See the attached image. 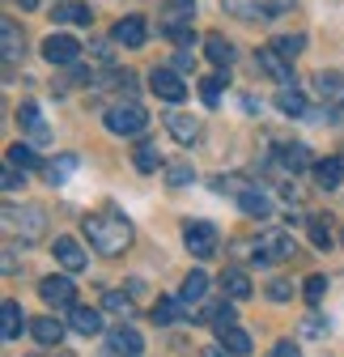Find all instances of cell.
<instances>
[{
    "mask_svg": "<svg viewBox=\"0 0 344 357\" xmlns=\"http://www.w3.org/2000/svg\"><path fill=\"white\" fill-rule=\"evenodd\" d=\"M221 294L234 298V302H247L251 298V277L242 273V268H226L221 273Z\"/></svg>",
    "mask_w": 344,
    "mask_h": 357,
    "instance_id": "cell-27",
    "label": "cell"
},
{
    "mask_svg": "<svg viewBox=\"0 0 344 357\" xmlns=\"http://www.w3.org/2000/svg\"><path fill=\"white\" fill-rule=\"evenodd\" d=\"M5 221H9V226L26 238V243H38L42 238V230H47V208H42V204H22V208H5Z\"/></svg>",
    "mask_w": 344,
    "mask_h": 357,
    "instance_id": "cell-3",
    "label": "cell"
},
{
    "mask_svg": "<svg viewBox=\"0 0 344 357\" xmlns=\"http://www.w3.org/2000/svg\"><path fill=\"white\" fill-rule=\"evenodd\" d=\"M81 52L85 47H81L72 34H47V38H42V60L56 64V68H72L81 60Z\"/></svg>",
    "mask_w": 344,
    "mask_h": 357,
    "instance_id": "cell-6",
    "label": "cell"
},
{
    "mask_svg": "<svg viewBox=\"0 0 344 357\" xmlns=\"http://www.w3.org/2000/svg\"><path fill=\"white\" fill-rule=\"evenodd\" d=\"M293 255H297V243L285 230H264L260 243H255V264H281V259H293Z\"/></svg>",
    "mask_w": 344,
    "mask_h": 357,
    "instance_id": "cell-5",
    "label": "cell"
},
{
    "mask_svg": "<svg viewBox=\"0 0 344 357\" xmlns=\"http://www.w3.org/2000/svg\"><path fill=\"white\" fill-rule=\"evenodd\" d=\"M149 89L162 98V102H183L187 98V81L179 68H153L149 73Z\"/></svg>",
    "mask_w": 344,
    "mask_h": 357,
    "instance_id": "cell-7",
    "label": "cell"
},
{
    "mask_svg": "<svg viewBox=\"0 0 344 357\" xmlns=\"http://www.w3.org/2000/svg\"><path fill=\"white\" fill-rule=\"evenodd\" d=\"M272 47L285 60H297V56H302V47H306V34H281V38H272Z\"/></svg>",
    "mask_w": 344,
    "mask_h": 357,
    "instance_id": "cell-35",
    "label": "cell"
},
{
    "mask_svg": "<svg viewBox=\"0 0 344 357\" xmlns=\"http://www.w3.org/2000/svg\"><path fill=\"white\" fill-rule=\"evenodd\" d=\"M56 357H77V353H56Z\"/></svg>",
    "mask_w": 344,
    "mask_h": 357,
    "instance_id": "cell-52",
    "label": "cell"
},
{
    "mask_svg": "<svg viewBox=\"0 0 344 357\" xmlns=\"http://www.w3.org/2000/svg\"><path fill=\"white\" fill-rule=\"evenodd\" d=\"M268 357H302V353H297V344H293V340H276Z\"/></svg>",
    "mask_w": 344,
    "mask_h": 357,
    "instance_id": "cell-47",
    "label": "cell"
},
{
    "mask_svg": "<svg viewBox=\"0 0 344 357\" xmlns=\"http://www.w3.org/2000/svg\"><path fill=\"white\" fill-rule=\"evenodd\" d=\"M204 357H234V353H230V349H226V344L217 340V344H212V349H204Z\"/></svg>",
    "mask_w": 344,
    "mask_h": 357,
    "instance_id": "cell-49",
    "label": "cell"
},
{
    "mask_svg": "<svg viewBox=\"0 0 344 357\" xmlns=\"http://www.w3.org/2000/svg\"><path fill=\"white\" fill-rule=\"evenodd\" d=\"M268 298H272V302H289V298H293V285H289V281H272V285H268Z\"/></svg>",
    "mask_w": 344,
    "mask_h": 357,
    "instance_id": "cell-46",
    "label": "cell"
},
{
    "mask_svg": "<svg viewBox=\"0 0 344 357\" xmlns=\"http://www.w3.org/2000/svg\"><path fill=\"white\" fill-rule=\"evenodd\" d=\"M81 234L90 238L98 255H123L132 247V221L115 217V213H85L81 217Z\"/></svg>",
    "mask_w": 344,
    "mask_h": 357,
    "instance_id": "cell-1",
    "label": "cell"
},
{
    "mask_svg": "<svg viewBox=\"0 0 344 357\" xmlns=\"http://www.w3.org/2000/svg\"><path fill=\"white\" fill-rule=\"evenodd\" d=\"M30 336H34L42 349H56V344L64 340V324H60L56 315H42V319H34V324H30Z\"/></svg>",
    "mask_w": 344,
    "mask_h": 357,
    "instance_id": "cell-22",
    "label": "cell"
},
{
    "mask_svg": "<svg viewBox=\"0 0 344 357\" xmlns=\"http://www.w3.org/2000/svg\"><path fill=\"white\" fill-rule=\"evenodd\" d=\"M72 170H77V153H64L60 162H52V166H47V178H52V183H64Z\"/></svg>",
    "mask_w": 344,
    "mask_h": 357,
    "instance_id": "cell-41",
    "label": "cell"
},
{
    "mask_svg": "<svg viewBox=\"0 0 344 357\" xmlns=\"http://www.w3.org/2000/svg\"><path fill=\"white\" fill-rule=\"evenodd\" d=\"M107 340H111V349H115V353H123V357H141V353H145V336H141L132 324L111 328V336H107Z\"/></svg>",
    "mask_w": 344,
    "mask_h": 357,
    "instance_id": "cell-13",
    "label": "cell"
},
{
    "mask_svg": "<svg viewBox=\"0 0 344 357\" xmlns=\"http://www.w3.org/2000/svg\"><path fill=\"white\" fill-rule=\"evenodd\" d=\"M327 221H331V217H319V213H315V217H306V234H311V243H315L319 251H327V247H331V226H327Z\"/></svg>",
    "mask_w": 344,
    "mask_h": 357,
    "instance_id": "cell-31",
    "label": "cell"
},
{
    "mask_svg": "<svg viewBox=\"0 0 344 357\" xmlns=\"http://www.w3.org/2000/svg\"><path fill=\"white\" fill-rule=\"evenodd\" d=\"M221 9L238 22H260V0H221Z\"/></svg>",
    "mask_w": 344,
    "mask_h": 357,
    "instance_id": "cell-32",
    "label": "cell"
},
{
    "mask_svg": "<svg viewBox=\"0 0 344 357\" xmlns=\"http://www.w3.org/2000/svg\"><path fill=\"white\" fill-rule=\"evenodd\" d=\"M315 89H319V98L327 102V111L344 115V73H319Z\"/></svg>",
    "mask_w": 344,
    "mask_h": 357,
    "instance_id": "cell-11",
    "label": "cell"
},
{
    "mask_svg": "<svg viewBox=\"0 0 344 357\" xmlns=\"http://www.w3.org/2000/svg\"><path fill=\"white\" fill-rule=\"evenodd\" d=\"M17 123L30 132V141H34V145H47V141H52V128L42 123L38 102H22V107H17Z\"/></svg>",
    "mask_w": 344,
    "mask_h": 357,
    "instance_id": "cell-12",
    "label": "cell"
},
{
    "mask_svg": "<svg viewBox=\"0 0 344 357\" xmlns=\"http://www.w3.org/2000/svg\"><path fill=\"white\" fill-rule=\"evenodd\" d=\"M247 183H242V178L238 174H217V178H212V192H221V196H238Z\"/></svg>",
    "mask_w": 344,
    "mask_h": 357,
    "instance_id": "cell-44",
    "label": "cell"
},
{
    "mask_svg": "<svg viewBox=\"0 0 344 357\" xmlns=\"http://www.w3.org/2000/svg\"><path fill=\"white\" fill-rule=\"evenodd\" d=\"M0 188H5V192H17V188H26V170L22 166H5V178H0Z\"/></svg>",
    "mask_w": 344,
    "mask_h": 357,
    "instance_id": "cell-45",
    "label": "cell"
},
{
    "mask_svg": "<svg viewBox=\"0 0 344 357\" xmlns=\"http://www.w3.org/2000/svg\"><path fill=\"white\" fill-rule=\"evenodd\" d=\"M56 259H60V268H68V273H81V268L90 264L85 247H81L77 238H68V234H60V238H56Z\"/></svg>",
    "mask_w": 344,
    "mask_h": 357,
    "instance_id": "cell-17",
    "label": "cell"
},
{
    "mask_svg": "<svg viewBox=\"0 0 344 357\" xmlns=\"http://www.w3.org/2000/svg\"><path fill=\"white\" fill-rule=\"evenodd\" d=\"M221 85H226L221 73H212V77L200 81V98H204V107H217V102H221Z\"/></svg>",
    "mask_w": 344,
    "mask_h": 357,
    "instance_id": "cell-36",
    "label": "cell"
},
{
    "mask_svg": "<svg viewBox=\"0 0 344 357\" xmlns=\"http://www.w3.org/2000/svg\"><path fill=\"white\" fill-rule=\"evenodd\" d=\"M38 298L47 306H56V310H72L77 306V285L68 277H42L38 281Z\"/></svg>",
    "mask_w": 344,
    "mask_h": 357,
    "instance_id": "cell-8",
    "label": "cell"
},
{
    "mask_svg": "<svg viewBox=\"0 0 344 357\" xmlns=\"http://www.w3.org/2000/svg\"><path fill=\"white\" fill-rule=\"evenodd\" d=\"M107 357H123V353H115V349H111V353H107Z\"/></svg>",
    "mask_w": 344,
    "mask_h": 357,
    "instance_id": "cell-53",
    "label": "cell"
},
{
    "mask_svg": "<svg viewBox=\"0 0 344 357\" xmlns=\"http://www.w3.org/2000/svg\"><path fill=\"white\" fill-rule=\"evenodd\" d=\"M17 5H22V9H34V5H38V0H17Z\"/></svg>",
    "mask_w": 344,
    "mask_h": 357,
    "instance_id": "cell-51",
    "label": "cell"
},
{
    "mask_svg": "<svg viewBox=\"0 0 344 357\" xmlns=\"http://www.w3.org/2000/svg\"><path fill=\"white\" fill-rule=\"evenodd\" d=\"M255 68H264V73H268V77H276L281 85H297V81H293V60H285V56L272 47V43L255 52Z\"/></svg>",
    "mask_w": 344,
    "mask_h": 357,
    "instance_id": "cell-9",
    "label": "cell"
},
{
    "mask_svg": "<svg viewBox=\"0 0 344 357\" xmlns=\"http://www.w3.org/2000/svg\"><path fill=\"white\" fill-rule=\"evenodd\" d=\"M217 340H221L234 357H247V353H251V336L238 328V319H234V324H217Z\"/></svg>",
    "mask_w": 344,
    "mask_h": 357,
    "instance_id": "cell-25",
    "label": "cell"
},
{
    "mask_svg": "<svg viewBox=\"0 0 344 357\" xmlns=\"http://www.w3.org/2000/svg\"><path fill=\"white\" fill-rule=\"evenodd\" d=\"M52 17L64 22V26H90V22H94V9L85 5V0H64V5L52 9Z\"/></svg>",
    "mask_w": 344,
    "mask_h": 357,
    "instance_id": "cell-20",
    "label": "cell"
},
{
    "mask_svg": "<svg viewBox=\"0 0 344 357\" xmlns=\"http://www.w3.org/2000/svg\"><path fill=\"white\" fill-rule=\"evenodd\" d=\"M306 332H311V336H323V319H319V315H311V319H306Z\"/></svg>",
    "mask_w": 344,
    "mask_h": 357,
    "instance_id": "cell-50",
    "label": "cell"
},
{
    "mask_svg": "<svg viewBox=\"0 0 344 357\" xmlns=\"http://www.w3.org/2000/svg\"><path fill=\"white\" fill-rule=\"evenodd\" d=\"M162 9H166V17L191 22V17H196V0H162Z\"/></svg>",
    "mask_w": 344,
    "mask_h": 357,
    "instance_id": "cell-42",
    "label": "cell"
},
{
    "mask_svg": "<svg viewBox=\"0 0 344 357\" xmlns=\"http://www.w3.org/2000/svg\"><path fill=\"white\" fill-rule=\"evenodd\" d=\"M191 178H196V170H191V162H175V166H170V170H166V183H170V188H187V183H191Z\"/></svg>",
    "mask_w": 344,
    "mask_h": 357,
    "instance_id": "cell-40",
    "label": "cell"
},
{
    "mask_svg": "<svg viewBox=\"0 0 344 357\" xmlns=\"http://www.w3.org/2000/svg\"><path fill=\"white\" fill-rule=\"evenodd\" d=\"M234 200H238V208H242L247 217H255V221H268V217H272V200H268V192H260V188H242Z\"/></svg>",
    "mask_w": 344,
    "mask_h": 357,
    "instance_id": "cell-15",
    "label": "cell"
},
{
    "mask_svg": "<svg viewBox=\"0 0 344 357\" xmlns=\"http://www.w3.org/2000/svg\"><path fill=\"white\" fill-rule=\"evenodd\" d=\"M166 132L175 137L179 145H191L196 137H200V123L191 119V115H183V111H175V115H166Z\"/></svg>",
    "mask_w": 344,
    "mask_h": 357,
    "instance_id": "cell-24",
    "label": "cell"
},
{
    "mask_svg": "<svg viewBox=\"0 0 344 357\" xmlns=\"http://www.w3.org/2000/svg\"><path fill=\"white\" fill-rule=\"evenodd\" d=\"M111 38L119 43V47H145V38H149V22H145L141 13H132V17H123V22H115Z\"/></svg>",
    "mask_w": 344,
    "mask_h": 357,
    "instance_id": "cell-10",
    "label": "cell"
},
{
    "mask_svg": "<svg viewBox=\"0 0 344 357\" xmlns=\"http://www.w3.org/2000/svg\"><path fill=\"white\" fill-rule=\"evenodd\" d=\"M302 294H306V302H311V306H319V302H323V294H327V277H319V273H315V277H306Z\"/></svg>",
    "mask_w": 344,
    "mask_h": 357,
    "instance_id": "cell-43",
    "label": "cell"
},
{
    "mask_svg": "<svg viewBox=\"0 0 344 357\" xmlns=\"http://www.w3.org/2000/svg\"><path fill=\"white\" fill-rule=\"evenodd\" d=\"M204 319L217 328V324H234V298H226V302H212V306H204Z\"/></svg>",
    "mask_w": 344,
    "mask_h": 357,
    "instance_id": "cell-37",
    "label": "cell"
},
{
    "mask_svg": "<svg viewBox=\"0 0 344 357\" xmlns=\"http://www.w3.org/2000/svg\"><path fill=\"white\" fill-rule=\"evenodd\" d=\"M315 183H319L323 192H336V188L344 183V162H340V158H323V162H315Z\"/></svg>",
    "mask_w": 344,
    "mask_h": 357,
    "instance_id": "cell-23",
    "label": "cell"
},
{
    "mask_svg": "<svg viewBox=\"0 0 344 357\" xmlns=\"http://www.w3.org/2000/svg\"><path fill=\"white\" fill-rule=\"evenodd\" d=\"M272 162L281 166V170H289V174H297V170H315V158H311V149L306 145H276V153H272Z\"/></svg>",
    "mask_w": 344,
    "mask_h": 357,
    "instance_id": "cell-14",
    "label": "cell"
},
{
    "mask_svg": "<svg viewBox=\"0 0 344 357\" xmlns=\"http://www.w3.org/2000/svg\"><path fill=\"white\" fill-rule=\"evenodd\" d=\"M0 47H5V64L22 60V52H26V34H22V26H17L13 17L0 22Z\"/></svg>",
    "mask_w": 344,
    "mask_h": 357,
    "instance_id": "cell-18",
    "label": "cell"
},
{
    "mask_svg": "<svg viewBox=\"0 0 344 357\" xmlns=\"http://www.w3.org/2000/svg\"><path fill=\"white\" fill-rule=\"evenodd\" d=\"M102 306L111 310V315L127 319V315H132V294H119V289H107V294H102Z\"/></svg>",
    "mask_w": 344,
    "mask_h": 357,
    "instance_id": "cell-34",
    "label": "cell"
},
{
    "mask_svg": "<svg viewBox=\"0 0 344 357\" xmlns=\"http://www.w3.org/2000/svg\"><path fill=\"white\" fill-rule=\"evenodd\" d=\"M204 294H208V277H204L200 268H196V273H187V281H183L179 298H183L187 306H196V302H204Z\"/></svg>",
    "mask_w": 344,
    "mask_h": 357,
    "instance_id": "cell-30",
    "label": "cell"
},
{
    "mask_svg": "<svg viewBox=\"0 0 344 357\" xmlns=\"http://www.w3.org/2000/svg\"><path fill=\"white\" fill-rule=\"evenodd\" d=\"M183 310H187L183 298H157V302H153V324H162V328L183 324Z\"/></svg>",
    "mask_w": 344,
    "mask_h": 357,
    "instance_id": "cell-28",
    "label": "cell"
},
{
    "mask_svg": "<svg viewBox=\"0 0 344 357\" xmlns=\"http://www.w3.org/2000/svg\"><path fill=\"white\" fill-rule=\"evenodd\" d=\"M68 324H72V332H81V336H98V332H102V310L77 302V306L68 310Z\"/></svg>",
    "mask_w": 344,
    "mask_h": 357,
    "instance_id": "cell-19",
    "label": "cell"
},
{
    "mask_svg": "<svg viewBox=\"0 0 344 357\" xmlns=\"http://www.w3.org/2000/svg\"><path fill=\"white\" fill-rule=\"evenodd\" d=\"M175 68H179V73H191V68H196V56H191V52L183 47V52L175 56Z\"/></svg>",
    "mask_w": 344,
    "mask_h": 357,
    "instance_id": "cell-48",
    "label": "cell"
},
{
    "mask_svg": "<svg viewBox=\"0 0 344 357\" xmlns=\"http://www.w3.org/2000/svg\"><path fill=\"white\" fill-rule=\"evenodd\" d=\"M102 123H107L111 137H141V132L149 128V115H145V107H141V102L119 98V102H111V107H107Z\"/></svg>",
    "mask_w": 344,
    "mask_h": 357,
    "instance_id": "cell-2",
    "label": "cell"
},
{
    "mask_svg": "<svg viewBox=\"0 0 344 357\" xmlns=\"http://www.w3.org/2000/svg\"><path fill=\"white\" fill-rule=\"evenodd\" d=\"M162 34L175 43V47H191V43H196V30H191V22H183V17H166V22H162Z\"/></svg>",
    "mask_w": 344,
    "mask_h": 357,
    "instance_id": "cell-29",
    "label": "cell"
},
{
    "mask_svg": "<svg viewBox=\"0 0 344 357\" xmlns=\"http://www.w3.org/2000/svg\"><path fill=\"white\" fill-rule=\"evenodd\" d=\"M9 162H13V166H22V170H38V153H34L30 145H22V141H17V145H9Z\"/></svg>",
    "mask_w": 344,
    "mask_h": 357,
    "instance_id": "cell-38",
    "label": "cell"
},
{
    "mask_svg": "<svg viewBox=\"0 0 344 357\" xmlns=\"http://www.w3.org/2000/svg\"><path fill=\"white\" fill-rule=\"evenodd\" d=\"M276 111L289 115V119H311V102H306V94L297 85H285L276 94Z\"/></svg>",
    "mask_w": 344,
    "mask_h": 357,
    "instance_id": "cell-16",
    "label": "cell"
},
{
    "mask_svg": "<svg viewBox=\"0 0 344 357\" xmlns=\"http://www.w3.org/2000/svg\"><path fill=\"white\" fill-rule=\"evenodd\" d=\"M132 162H136V170H141V174H153V170H157V162H162V158H157V145H153V141H141V145H136V153H132Z\"/></svg>",
    "mask_w": 344,
    "mask_h": 357,
    "instance_id": "cell-33",
    "label": "cell"
},
{
    "mask_svg": "<svg viewBox=\"0 0 344 357\" xmlns=\"http://www.w3.org/2000/svg\"><path fill=\"white\" fill-rule=\"evenodd\" d=\"M285 13H293V0H260V22H276Z\"/></svg>",
    "mask_w": 344,
    "mask_h": 357,
    "instance_id": "cell-39",
    "label": "cell"
},
{
    "mask_svg": "<svg viewBox=\"0 0 344 357\" xmlns=\"http://www.w3.org/2000/svg\"><path fill=\"white\" fill-rule=\"evenodd\" d=\"M204 52H208V60L217 64V68H230V64H234V43H230L226 34H217V30L204 34Z\"/></svg>",
    "mask_w": 344,
    "mask_h": 357,
    "instance_id": "cell-21",
    "label": "cell"
},
{
    "mask_svg": "<svg viewBox=\"0 0 344 357\" xmlns=\"http://www.w3.org/2000/svg\"><path fill=\"white\" fill-rule=\"evenodd\" d=\"M0 324H5V328H0V332H5V340H17V336H22V328L30 324V319H26V310H22V302H13V298H9L5 306H0Z\"/></svg>",
    "mask_w": 344,
    "mask_h": 357,
    "instance_id": "cell-26",
    "label": "cell"
},
{
    "mask_svg": "<svg viewBox=\"0 0 344 357\" xmlns=\"http://www.w3.org/2000/svg\"><path fill=\"white\" fill-rule=\"evenodd\" d=\"M183 247L196 259H212V255H217V247H221V234H217L212 221H187V226H183Z\"/></svg>",
    "mask_w": 344,
    "mask_h": 357,
    "instance_id": "cell-4",
    "label": "cell"
}]
</instances>
